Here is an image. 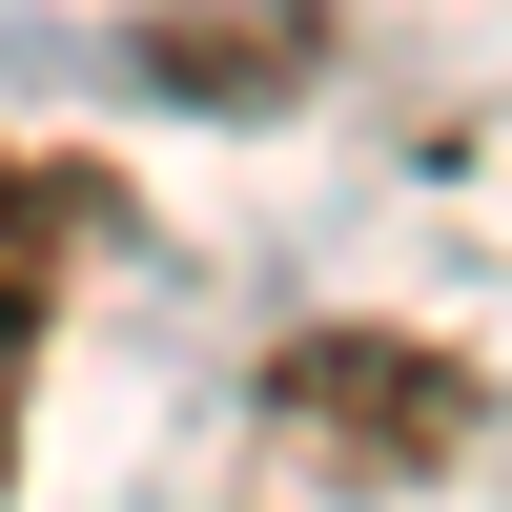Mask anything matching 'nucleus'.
Masks as SVG:
<instances>
[{
  "label": "nucleus",
  "instance_id": "f257e3e1",
  "mask_svg": "<svg viewBox=\"0 0 512 512\" xmlns=\"http://www.w3.org/2000/svg\"><path fill=\"white\" fill-rule=\"evenodd\" d=\"M472 431H492V390L451 349H390V328H308V349L267 369V451L328 472V492H410V472H451Z\"/></svg>",
  "mask_w": 512,
  "mask_h": 512
},
{
  "label": "nucleus",
  "instance_id": "f03ea898",
  "mask_svg": "<svg viewBox=\"0 0 512 512\" xmlns=\"http://www.w3.org/2000/svg\"><path fill=\"white\" fill-rule=\"evenodd\" d=\"M62 246H82V185L62 164H0V492H21V369L62 328Z\"/></svg>",
  "mask_w": 512,
  "mask_h": 512
}]
</instances>
